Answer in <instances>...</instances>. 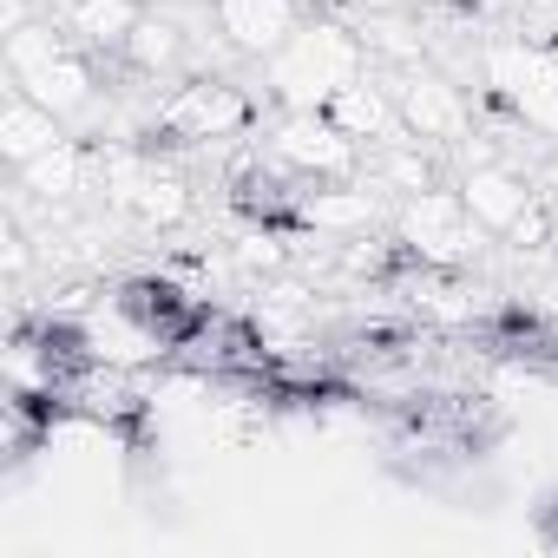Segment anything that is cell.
Returning <instances> with one entry per match:
<instances>
[{
    "mask_svg": "<svg viewBox=\"0 0 558 558\" xmlns=\"http://www.w3.org/2000/svg\"><path fill=\"white\" fill-rule=\"evenodd\" d=\"M388 86H395V106H401L408 138H421V145H466L473 138V106H466V93L447 73L401 66Z\"/></svg>",
    "mask_w": 558,
    "mask_h": 558,
    "instance_id": "cell-6",
    "label": "cell"
},
{
    "mask_svg": "<svg viewBox=\"0 0 558 558\" xmlns=\"http://www.w3.org/2000/svg\"><path fill=\"white\" fill-rule=\"evenodd\" d=\"M250 125H256V99L223 73H197L191 86H178L158 106V132L178 138V145H230Z\"/></svg>",
    "mask_w": 558,
    "mask_h": 558,
    "instance_id": "cell-5",
    "label": "cell"
},
{
    "mask_svg": "<svg viewBox=\"0 0 558 558\" xmlns=\"http://www.w3.org/2000/svg\"><path fill=\"white\" fill-rule=\"evenodd\" d=\"M60 138H66V119H60V112H47L34 93L8 86V106H0V158L21 171V165H34L40 151H53Z\"/></svg>",
    "mask_w": 558,
    "mask_h": 558,
    "instance_id": "cell-11",
    "label": "cell"
},
{
    "mask_svg": "<svg viewBox=\"0 0 558 558\" xmlns=\"http://www.w3.org/2000/svg\"><path fill=\"white\" fill-rule=\"evenodd\" d=\"M14 178H21V191H27L40 210H53V223H60L86 191H99V151L80 145V138H60L53 151H40V158L21 165Z\"/></svg>",
    "mask_w": 558,
    "mask_h": 558,
    "instance_id": "cell-8",
    "label": "cell"
},
{
    "mask_svg": "<svg viewBox=\"0 0 558 558\" xmlns=\"http://www.w3.org/2000/svg\"><path fill=\"white\" fill-rule=\"evenodd\" d=\"M138 21H145V0H60V27L86 53H125Z\"/></svg>",
    "mask_w": 558,
    "mask_h": 558,
    "instance_id": "cell-12",
    "label": "cell"
},
{
    "mask_svg": "<svg viewBox=\"0 0 558 558\" xmlns=\"http://www.w3.org/2000/svg\"><path fill=\"white\" fill-rule=\"evenodd\" d=\"M362 171H368V184H381L388 197H421V191L440 184V165H434V151H427L421 138H388V145H375Z\"/></svg>",
    "mask_w": 558,
    "mask_h": 558,
    "instance_id": "cell-13",
    "label": "cell"
},
{
    "mask_svg": "<svg viewBox=\"0 0 558 558\" xmlns=\"http://www.w3.org/2000/svg\"><path fill=\"white\" fill-rule=\"evenodd\" d=\"M480 73H486L493 99L512 106L519 125L558 138V47H545V40H493Z\"/></svg>",
    "mask_w": 558,
    "mask_h": 558,
    "instance_id": "cell-3",
    "label": "cell"
},
{
    "mask_svg": "<svg viewBox=\"0 0 558 558\" xmlns=\"http://www.w3.org/2000/svg\"><path fill=\"white\" fill-rule=\"evenodd\" d=\"M132 73H145V80H158V73H171L178 60H184V27L171 21V14H145L138 27H132V40H125V53H119Z\"/></svg>",
    "mask_w": 558,
    "mask_h": 558,
    "instance_id": "cell-14",
    "label": "cell"
},
{
    "mask_svg": "<svg viewBox=\"0 0 558 558\" xmlns=\"http://www.w3.org/2000/svg\"><path fill=\"white\" fill-rule=\"evenodd\" d=\"M269 158L283 165L290 178H303V184H336V178H362V145L329 119V112H296V106H283L276 112V125H269Z\"/></svg>",
    "mask_w": 558,
    "mask_h": 558,
    "instance_id": "cell-4",
    "label": "cell"
},
{
    "mask_svg": "<svg viewBox=\"0 0 558 558\" xmlns=\"http://www.w3.org/2000/svg\"><path fill=\"white\" fill-rule=\"evenodd\" d=\"M362 151H375V145H388V138H408V125H401V106H395V86H381L375 73H362V80H349L329 106H323Z\"/></svg>",
    "mask_w": 558,
    "mask_h": 558,
    "instance_id": "cell-10",
    "label": "cell"
},
{
    "mask_svg": "<svg viewBox=\"0 0 558 558\" xmlns=\"http://www.w3.org/2000/svg\"><path fill=\"white\" fill-rule=\"evenodd\" d=\"M230 263H236L243 276H276V269L290 263V236L269 230V223H256V230H243V236L230 243Z\"/></svg>",
    "mask_w": 558,
    "mask_h": 558,
    "instance_id": "cell-15",
    "label": "cell"
},
{
    "mask_svg": "<svg viewBox=\"0 0 558 558\" xmlns=\"http://www.w3.org/2000/svg\"><path fill=\"white\" fill-rule=\"evenodd\" d=\"M368 40L349 27V21H303L290 34V47H276L263 60L269 73V99L276 106H296V112H323L349 80L368 73Z\"/></svg>",
    "mask_w": 558,
    "mask_h": 558,
    "instance_id": "cell-1",
    "label": "cell"
},
{
    "mask_svg": "<svg viewBox=\"0 0 558 558\" xmlns=\"http://www.w3.org/2000/svg\"><path fill=\"white\" fill-rule=\"evenodd\" d=\"M453 191L466 197V210H473V223H480L486 236H506V230L538 204V184H532L519 165H506V158H480V165H466Z\"/></svg>",
    "mask_w": 558,
    "mask_h": 558,
    "instance_id": "cell-7",
    "label": "cell"
},
{
    "mask_svg": "<svg viewBox=\"0 0 558 558\" xmlns=\"http://www.w3.org/2000/svg\"><path fill=\"white\" fill-rule=\"evenodd\" d=\"M395 243H401L414 263H427V269H460V263L480 256L486 230L473 223V210H466V197H460L453 184H434V191H421V197H401V210H395Z\"/></svg>",
    "mask_w": 558,
    "mask_h": 558,
    "instance_id": "cell-2",
    "label": "cell"
},
{
    "mask_svg": "<svg viewBox=\"0 0 558 558\" xmlns=\"http://www.w3.org/2000/svg\"><path fill=\"white\" fill-rule=\"evenodd\" d=\"M545 197H551V191H545Z\"/></svg>",
    "mask_w": 558,
    "mask_h": 558,
    "instance_id": "cell-16",
    "label": "cell"
},
{
    "mask_svg": "<svg viewBox=\"0 0 558 558\" xmlns=\"http://www.w3.org/2000/svg\"><path fill=\"white\" fill-rule=\"evenodd\" d=\"M210 14H217V34H223L230 53L269 60L303 27V0H210Z\"/></svg>",
    "mask_w": 558,
    "mask_h": 558,
    "instance_id": "cell-9",
    "label": "cell"
}]
</instances>
